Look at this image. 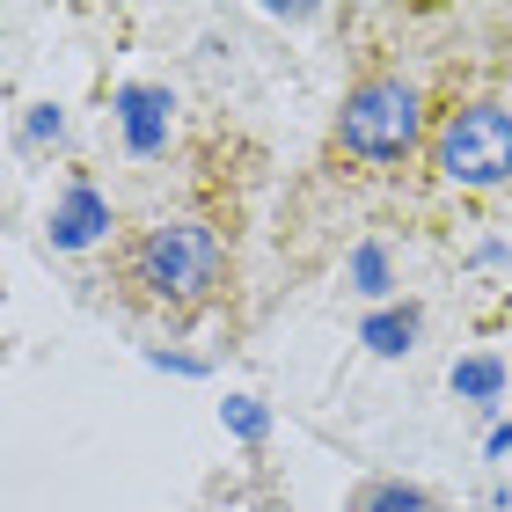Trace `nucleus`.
<instances>
[{"mask_svg":"<svg viewBox=\"0 0 512 512\" xmlns=\"http://www.w3.org/2000/svg\"><path fill=\"white\" fill-rule=\"evenodd\" d=\"M454 8H352L337 30L352 37V74L330 110V132L308 161V176L286 191L278 213V256L286 242L300 249L293 271H308V235L337 227L344 213H381L395 227L410 198V176L425 161L432 132V66L447 44Z\"/></svg>","mask_w":512,"mask_h":512,"instance_id":"obj_1","label":"nucleus"},{"mask_svg":"<svg viewBox=\"0 0 512 512\" xmlns=\"http://www.w3.org/2000/svg\"><path fill=\"white\" fill-rule=\"evenodd\" d=\"M191 176L169 213H147L110 235L96 286L110 293V308H125L147 330L191 337L198 322H213L235 308L242 293V220H249V183L264 169V147L242 139L235 125H198Z\"/></svg>","mask_w":512,"mask_h":512,"instance_id":"obj_2","label":"nucleus"},{"mask_svg":"<svg viewBox=\"0 0 512 512\" xmlns=\"http://www.w3.org/2000/svg\"><path fill=\"white\" fill-rule=\"evenodd\" d=\"M512 191V8H454L432 66V132L395 227L447 235Z\"/></svg>","mask_w":512,"mask_h":512,"instance_id":"obj_3","label":"nucleus"},{"mask_svg":"<svg viewBox=\"0 0 512 512\" xmlns=\"http://www.w3.org/2000/svg\"><path fill=\"white\" fill-rule=\"evenodd\" d=\"M110 235H118V220H110V198H103L88 176H74V183H66V198L52 205V242H59V249H88V242L110 249Z\"/></svg>","mask_w":512,"mask_h":512,"instance_id":"obj_4","label":"nucleus"},{"mask_svg":"<svg viewBox=\"0 0 512 512\" xmlns=\"http://www.w3.org/2000/svg\"><path fill=\"white\" fill-rule=\"evenodd\" d=\"M344 512H439V498L425 483H395V476H366Z\"/></svg>","mask_w":512,"mask_h":512,"instance_id":"obj_5","label":"nucleus"},{"mask_svg":"<svg viewBox=\"0 0 512 512\" xmlns=\"http://www.w3.org/2000/svg\"><path fill=\"white\" fill-rule=\"evenodd\" d=\"M417 322H425V308H417V300H410V308H403V315H374V322H366V344H374V352H381V359H395V352H410V337H417Z\"/></svg>","mask_w":512,"mask_h":512,"instance_id":"obj_6","label":"nucleus"},{"mask_svg":"<svg viewBox=\"0 0 512 512\" xmlns=\"http://www.w3.org/2000/svg\"><path fill=\"white\" fill-rule=\"evenodd\" d=\"M505 388V366L498 359H469V366H454V395H498Z\"/></svg>","mask_w":512,"mask_h":512,"instance_id":"obj_7","label":"nucleus"}]
</instances>
